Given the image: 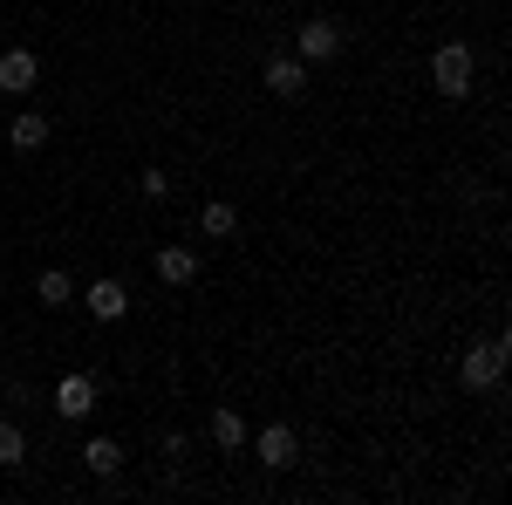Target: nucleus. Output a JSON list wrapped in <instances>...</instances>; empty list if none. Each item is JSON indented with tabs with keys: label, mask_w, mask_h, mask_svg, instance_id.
<instances>
[{
	"label": "nucleus",
	"mask_w": 512,
	"mask_h": 505,
	"mask_svg": "<svg viewBox=\"0 0 512 505\" xmlns=\"http://www.w3.org/2000/svg\"><path fill=\"white\" fill-rule=\"evenodd\" d=\"M431 82L444 96H472V48H465V41H444L437 62H431Z\"/></svg>",
	"instance_id": "nucleus-1"
},
{
	"label": "nucleus",
	"mask_w": 512,
	"mask_h": 505,
	"mask_svg": "<svg viewBox=\"0 0 512 505\" xmlns=\"http://www.w3.org/2000/svg\"><path fill=\"white\" fill-rule=\"evenodd\" d=\"M458 376H465V389H492L499 376H506V342H478Z\"/></svg>",
	"instance_id": "nucleus-2"
},
{
	"label": "nucleus",
	"mask_w": 512,
	"mask_h": 505,
	"mask_svg": "<svg viewBox=\"0 0 512 505\" xmlns=\"http://www.w3.org/2000/svg\"><path fill=\"white\" fill-rule=\"evenodd\" d=\"M301 458V437H294V424H267L260 430V465L267 471H287Z\"/></svg>",
	"instance_id": "nucleus-3"
},
{
	"label": "nucleus",
	"mask_w": 512,
	"mask_h": 505,
	"mask_svg": "<svg viewBox=\"0 0 512 505\" xmlns=\"http://www.w3.org/2000/svg\"><path fill=\"white\" fill-rule=\"evenodd\" d=\"M35 82H41V62L28 48H7V55H0V89H7V96H28Z\"/></svg>",
	"instance_id": "nucleus-4"
},
{
	"label": "nucleus",
	"mask_w": 512,
	"mask_h": 505,
	"mask_svg": "<svg viewBox=\"0 0 512 505\" xmlns=\"http://www.w3.org/2000/svg\"><path fill=\"white\" fill-rule=\"evenodd\" d=\"M342 55V28L335 21H301V62H335Z\"/></svg>",
	"instance_id": "nucleus-5"
},
{
	"label": "nucleus",
	"mask_w": 512,
	"mask_h": 505,
	"mask_svg": "<svg viewBox=\"0 0 512 505\" xmlns=\"http://www.w3.org/2000/svg\"><path fill=\"white\" fill-rule=\"evenodd\" d=\"M260 76H267V89H274V96H301V89H308V62H301V55H274Z\"/></svg>",
	"instance_id": "nucleus-6"
},
{
	"label": "nucleus",
	"mask_w": 512,
	"mask_h": 505,
	"mask_svg": "<svg viewBox=\"0 0 512 505\" xmlns=\"http://www.w3.org/2000/svg\"><path fill=\"white\" fill-rule=\"evenodd\" d=\"M123 308H130L123 280H89V314H96V321H117Z\"/></svg>",
	"instance_id": "nucleus-7"
},
{
	"label": "nucleus",
	"mask_w": 512,
	"mask_h": 505,
	"mask_svg": "<svg viewBox=\"0 0 512 505\" xmlns=\"http://www.w3.org/2000/svg\"><path fill=\"white\" fill-rule=\"evenodd\" d=\"M89 403H96V383H89V376H62L55 410H62V417H89Z\"/></svg>",
	"instance_id": "nucleus-8"
},
{
	"label": "nucleus",
	"mask_w": 512,
	"mask_h": 505,
	"mask_svg": "<svg viewBox=\"0 0 512 505\" xmlns=\"http://www.w3.org/2000/svg\"><path fill=\"white\" fill-rule=\"evenodd\" d=\"M158 280H171V287H192V280H198V253H185V246H164V253H158Z\"/></svg>",
	"instance_id": "nucleus-9"
},
{
	"label": "nucleus",
	"mask_w": 512,
	"mask_h": 505,
	"mask_svg": "<svg viewBox=\"0 0 512 505\" xmlns=\"http://www.w3.org/2000/svg\"><path fill=\"white\" fill-rule=\"evenodd\" d=\"M35 301H41V308H69V301H76V280H69L62 267H48L35 280Z\"/></svg>",
	"instance_id": "nucleus-10"
},
{
	"label": "nucleus",
	"mask_w": 512,
	"mask_h": 505,
	"mask_svg": "<svg viewBox=\"0 0 512 505\" xmlns=\"http://www.w3.org/2000/svg\"><path fill=\"white\" fill-rule=\"evenodd\" d=\"M198 233H205V239H233V233H239V212H233V205H219V198H212V205L198 212Z\"/></svg>",
	"instance_id": "nucleus-11"
},
{
	"label": "nucleus",
	"mask_w": 512,
	"mask_h": 505,
	"mask_svg": "<svg viewBox=\"0 0 512 505\" xmlns=\"http://www.w3.org/2000/svg\"><path fill=\"white\" fill-rule=\"evenodd\" d=\"M7 144H14V151H41V144H48V123H41L35 110L14 117V123H7Z\"/></svg>",
	"instance_id": "nucleus-12"
},
{
	"label": "nucleus",
	"mask_w": 512,
	"mask_h": 505,
	"mask_svg": "<svg viewBox=\"0 0 512 505\" xmlns=\"http://www.w3.org/2000/svg\"><path fill=\"white\" fill-rule=\"evenodd\" d=\"M82 458H89V471H96V478H117V465H123L117 437H89V451H82Z\"/></svg>",
	"instance_id": "nucleus-13"
},
{
	"label": "nucleus",
	"mask_w": 512,
	"mask_h": 505,
	"mask_svg": "<svg viewBox=\"0 0 512 505\" xmlns=\"http://www.w3.org/2000/svg\"><path fill=\"white\" fill-rule=\"evenodd\" d=\"M212 444H219V451H239V444H246V424H239V410H219V417H212Z\"/></svg>",
	"instance_id": "nucleus-14"
},
{
	"label": "nucleus",
	"mask_w": 512,
	"mask_h": 505,
	"mask_svg": "<svg viewBox=\"0 0 512 505\" xmlns=\"http://www.w3.org/2000/svg\"><path fill=\"white\" fill-rule=\"evenodd\" d=\"M28 458V437H21V424H0V465H21Z\"/></svg>",
	"instance_id": "nucleus-15"
}]
</instances>
